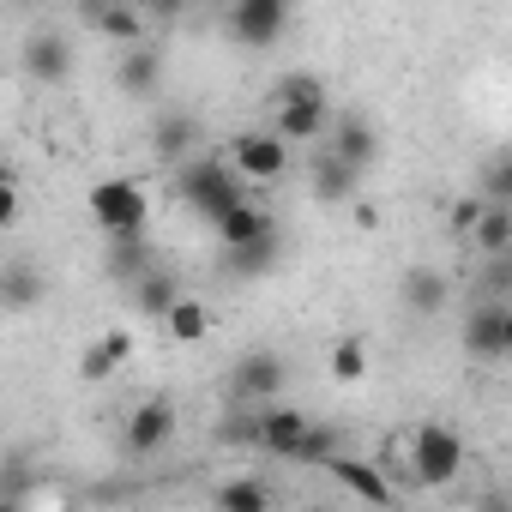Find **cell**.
I'll use <instances>...</instances> for the list:
<instances>
[{
  "mask_svg": "<svg viewBox=\"0 0 512 512\" xmlns=\"http://www.w3.org/2000/svg\"><path fill=\"white\" fill-rule=\"evenodd\" d=\"M181 199H187L211 229H223V223L247 205L241 175H235L229 163H211V157H199V163H187V169H181Z\"/></svg>",
  "mask_w": 512,
  "mask_h": 512,
  "instance_id": "cell-1",
  "label": "cell"
},
{
  "mask_svg": "<svg viewBox=\"0 0 512 512\" xmlns=\"http://www.w3.org/2000/svg\"><path fill=\"white\" fill-rule=\"evenodd\" d=\"M91 223H97L109 241H115V235H145V223H151V199H145V187L127 181V175L97 181V187H91Z\"/></svg>",
  "mask_w": 512,
  "mask_h": 512,
  "instance_id": "cell-2",
  "label": "cell"
},
{
  "mask_svg": "<svg viewBox=\"0 0 512 512\" xmlns=\"http://www.w3.org/2000/svg\"><path fill=\"white\" fill-rule=\"evenodd\" d=\"M229 169L241 181H284L290 175V139L278 127H253V133H235L229 139Z\"/></svg>",
  "mask_w": 512,
  "mask_h": 512,
  "instance_id": "cell-3",
  "label": "cell"
},
{
  "mask_svg": "<svg viewBox=\"0 0 512 512\" xmlns=\"http://www.w3.org/2000/svg\"><path fill=\"white\" fill-rule=\"evenodd\" d=\"M410 470H416V482H428V488L458 482V470H464V440H458V428H446V422L416 428V434H410Z\"/></svg>",
  "mask_w": 512,
  "mask_h": 512,
  "instance_id": "cell-4",
  "label": "cell"
},
{
  "mask_svg": "<svg viewBox=\"0 0 512 512\" xmlns=\"http://www.w3.org/2000/svg\"><path fill=\"white\" fill-rule=\"evenodd\" d=\"M284 31H290V7H284V0H241V7H229V37L241 49H272Z\"/></svg>",
  "mask_w": 512,
  "mask_h": 512,
  "instance_id": "cell-5",
  "label": "cell"
},
{
  "mask_svg": "<svg viewBox=\"0 0 512 512\" xmlns=\"http://www.w3.org/2000/svg\"><path fill=\"white\" fill-rule=\"evenodd\" d=\"M314 428H320V422L302 416V410H266L260 422H247V428H241V440L266 446V452H278V458H302V446H308Z\"/></svg>",
  "mask_w": 512,
  "mask_h": 512,
  "instance_id": "cell-6",
  "label": "cell"
},
{
  "mask_svg": "<svg viewBox=\"0 0 512 512\" xmlns=\"http://www.w3.org/2000/svg\"><path fill=\"white\" fill-rule=\"evenodd\" d=\"M284 380H290V368H284V356H278V350H247V356L229 368L235 398H272Z\"/></svg>",
  "mask_w": 512,
  "mask_h": 512,
  "instance_id": "cell-7",
  "label": "cell"
},
{
  "mask_svg": "<svg viewBox=\"0 0 512 512\" xmlns=\"http://www.w3.org/2000/svg\"><path fill=\"white\" fill-rule=\"evenodd\" d=\"M326 151L362 175V169L380 157V133H374V121H362V115H338V121H332V133H326Z\"/></svg>",
  "mask_w": 512,
  "mask_h": 512,
  "instance_id": "cell-8",
  "label": "cell"
},
{
  "mask_svg": "<svg viewBox=\"0 0 512 512\" xmlns=\"http://www.w3.org/2000/svg\"><path fill=\"white\" fill-rule=\"evenodd\" d=\"M85 25H91L97 37H109L115 49H139V43H151L145 13H139V7H121V0H103V7H91Z\"/></svg>",
  "mask_w": 512,
  "mask_h": 512,
  "instance_id": "cell-9",
  "label": "cell"
},
{
  "mask_svg": "<svg viewBox=\"0 0 512 512\" xmlns=\"http://www.w3.org/2000/svg\"><path fill=\"white\" fill-rule=\"evenodd\" d=\"M326 470H332V482H344L356 500H368V506H392V482H386V470H380V464L338 452V458H326Z\"/></svg>",
  "mask_w": 512,
  "mask_h": 512,
  "instance_id": "cell-10",
  "label": "cell"
},
{
  "mask_svg": "<svg viewBox=\"0 0 512 512\" xmlns=\"http://www.w3.org/2000/svg\"><path fill=\"white\" fill-rule=\"evenodd\" d=\"M169 434H175V404L169 398H145L127 416V446L133 452H157V446H169Z\"/></svg>",
  "mask_w": 512,
  "mask_h": 512,
  "instance_id": "cell-11",
  "label": "cell"
},
{
  "mask_svg": "<svg viewBox=\"0 0 512 512\" xmlns=\"http://www.w3.org/2000/svg\"><path fill=\"white\" fill-rule=\"evenodd\" d=\"M115 85H121L127 97H151V91L163 85V49H151V43H139V49H121Z\"/></svg>",
  "mask_w": 512,
  "mask_h": 512,
  "instance_id": "cell-12",
  "label": "cell"
},
{
  "mask_svg": "<svg viewBox=\"0 0 512 512\" xmlns=\"http://www.w3.org/2000/svg\"><path fill=\"white\" fill-rule=\"evenodd\" d=\"M25 73H31L37 85H61V79L73 73V49H67L61 37H37V43L25 49Z\"/></svg>",
  "mask_w": 512,
  "mask_h": 512,
  "instance_id": "cell-13",
  "label": "cell"
},
{
  "mask_svg": "<svg viewBox=\"0 0 512 512\" xmlns=\"http://www.w3.org/2000/svg\"><path fill=\"white\" fill-rule=\"evenodd\" d=\"M398 290H404V308H410V314H440V308H446V278H440L434 266H410V272L398 278Z\"/></svg>",
  "mask_w": 512,
  "mask_h": 512,
  "instance_id": "cell-14",
  "label": "cell"
},
{
  "mask_svg": "<svg viewBox=\"0 0 512 512\" xmlns=\"http://www.w3.org/2000/svg\"><path fill=\"white\" fill-rule=\"evenodd\" d=\"M464 344H470L476 356H506V308H500V302H482V308L470 314V326H464Z\"/></svg>",
  "mask_w": 512,
  "mask_h": 512,
  "instance_id": "cell-15",
  "label": "cell"
},
{
  "mask_svg": "<svg viewBox=\"0 0 512 512\" xmlns=\"http://www.w3.org/2000/svg\"><path fill=\"white\" fill-rule=\"evenodd\" d=\"M470 247H482V260H506L512 253V211L506 205H482V217L470 229Z\"/></svg>",
  "mask_w": 512,
  "mask_h": 512,
  "instance_id": "cell-16",
  "label": "cell"
},
{
  "mask_svg": "<svg viewBox=\"0 0 512 512\" xmlns=\"http://www.w3.org/2000/svg\"><path fill=\"white\" fill-rule=\"evenodd\" d=\"M217 235H223V247H253V241H272V235H278V223H272V211H266V205H253V199H247V205H241Z\"/></svg>",
  "mask_w": 512,
  "mask_h": 512,
  "instance_id": "cell-17",
  "label": "cell"
},
{
  "mask_svg": "<svg viewBox=\"0 0 512 512\" xmlns=\"http://www.w3.org/2000/svg\"><path fill=\"white\" fill-rule=\"evenodd\" d=\"M211 506L217 512H272V494H266L260 476H229V482H217Z\"/></svg>",
  "mask_w": 512,
  "mask_h": 512,
  "instance_id": "cell-18",
  "label": "cell"
},
{
  "mask_svg": "<svg viewBox=\"0 0 512 512\" xmlns=\"http://www.w3.org/2000/svg\"><path fill=\"white\" fill-rule=\"evenodd\" d=\"M272 103H278V109H332L320 73H284L278 91H272Z\"/></svg>",
  "mask_w": 512,
  "mask_h": 512,
  "instance_id": "cell-19",
  "label": "cell"
},
{
  "mask_svg": "<svg viewBox=\"0 0 512 512\" xmlns=\"http://www.w3.org/2000/svg\"><path fill=\"white\" fill-rule=\"evenodd\" d=\"M163 332H169L175 344H199V338L211 332V308H205L199 296H181V302L163 314Z\"/></svg>",
  "mask_w": 512,
  "mask_h": 512,
  "instance_id": "cell-20",
  "label": "cell"
},
{
  "mask_svg": "<svg viewBox=\"0 0 512 512\" xmlns=\"http://www.w3.org/2000/svg\"><path fill=\"white\" fill-rule=\"evenodd\" d=\"M181 296H187V290H181V284H175V278H169L163 266H151V272H145V278L133 284V302H139L145 314H157V320H163V314H169V308H175Z\"/></svg>",
  "mask_w": 512,
  "mask_h": 512,
  "instance_id": "cell-21",
  "label": "cell"
},
{
  "mask_svg": "<svg viewBox=\"0 0 512 512\" xmlns=\"http://www.w3.org/2000/svg\"><path fill=\"white\" fill-rule=\"evenodd\" d=\"M278 253H284V235L253 241V247H223V266H229V272H241V278H260V272H272V266H278Z\"/></svg>",
  "mask_w": 512,
  "mask_h": 512,
  "instance_id": "cell-22",
  "label": "cell"
},
{
  "mask_svg": "<svg viewBox=\"0 0 512 512\" xmlns=\"http://www.w3.org/2000/svg\"><path fill=\"white\" fill-rule=\"evenodd\" d=\"M109 272L127 278V284H139V278L151 272V247H145V235H115V241H109Z\"/></svg>",
  "mask_w": 512,
  "mask_h": 512,
  "instance_id": "cell-23",
  "label": "cell"
},
{
  "mask_svg": "<svg viewBox=\"0 0 512 512\" xmlns=\"http://www.w3.org/2000/svg\"><path fill=\"white\" fill-rule=\"evenodd\" d=\"M193 139H199V121H193L187 109H175V115H163V121H157V133H151V145H157V157H187V151H193Z\"/></svg>",
  "mask_w": 512,
  "mask_h": 512,
  "instance_id": "cell-24",
  "label": "cell"
},
{
  "mask_svg": "<svg viewBox=\"0 0 512 512\" xmlns=\"http://www.w3.org/2000/svg\"><path fill=\"white\" fill-rule=\"evenodd\" d=\"M0 290H7V308L19 314V308H31V302L43 296V272H37L31 260H7V278H0Z\"/></svg>",
  "mask_w": 512,
  "mask_h": 512,
  "instance_id": "cell-25",
  "label": "cell"
},
{
  "mask_svg": "<svg viewBox=\"0 0 512 512\" xmlns=\"http://www.w3.org/2000/svg\"><path fill=\"white\" fill-rule=\"evenodd\" d=\"M278 133L290 145H308V139L332 133V109H278Z\"/></svg>",
  "mask_w": 512,
  "mask_h": 512,
  "instance_id": "cell-26",
  "label": "cell"
},
{
  "mask_svg": "<svg viewBox=\"0 0 512 512\" xmlns=\"http://www.w3.org/2000/svg\"><path fill=\"white\" fill-rule=\"evenodd\" d=\"M314 193H320V199H350V193H356V169L338 163L332 151H320V163H314Z\"/></svg>",
  "mask_w": 512,
  "mask_h": 512,
  "instance_id": "cell-27",
  "label": "cell"
},
{
  "mask_svg": "<svg viewBox=\"0 0 512 512\" xmlns=\"http://www.w3.org/2000/svg\"><path fill=\"white\" fill-rule=\"evenodd\" d=\"M332 374H338V386H362V380H368V350H362V338H338V344H332Z\"/></svg>",
  "mask_w": 512,
  "mask_h": 512,
  "instance_id": "cell-28",
  "label": "cell"
},
{
  "mask_svg": "<svg viewBox=\"0 0 512 512\" xmlns=\"http://www.w3.org/2000/svg\"><path fill=\"white\" fill-rule=\"evenodd\" d=\"M482 199L488 205H506L512 211V151H500L488 169H482Z\"/></svg>",
  "mask_w": 512,
  "mask_h": 512,
  "instance_id": "cell-29",
  "label": "cell"
},
{
  "mask_svg": "<svg viewBox=\"0 0 512 512\" xmlns=\"http://www.w3.org/2000/svg\"><path fill=\"white\" fill-rule=\"evenodd\" d=\"M103 356H109V362L121 368V362L133 356V332H127V326H115V332H103Z\"/></svg>",
  "mask_w": 512,
  "mask_h": 512,
  "instance_id": "cell-30",
  "label": "cell"
},
{
  "mask_svg": "<svg viewBox=\"0 0 512 512\" xmlns=\"http://www.w3.org/2000/svg\"><path fill=\"white\" fill-rule=\"evenodd\" d=\"M79 368H85V380H109V374H115V362H109V356H103V344H91V350H85V362H79Z\"/></svg>",
  "mask_w": 512,
  "mask_h": 512,
  "instance_id": "cell-31",
  "label": "cell"
},
{
  "mask_svg": "<svg viewBox=\"0 0 512 512\" xmlns=\"http://www.w3.org/2000/svg\"><path fill=\"white\" fill-rule=\"evenodd\" d=\"M476 512H512V500H506V494H494V488H488V494H482V500H476Z\"/></svg>",
  "mask_w": 512,
  "mask_h": 512,
  "instance_id": "cell-32",
  "label": "cell"
},
{
  "mask_svg": "<svg viewBox=\"0 0 512 512\" xmlns=\"http://www.w3.org/2000/svg\"><path fill=\"white\" fill-rule=\"evenodd\" d=\"M0 512H25V506H19V494H7V506H0Z\"/></svg>",
  "mask_w": 512,
  "mask_h": 512,
  "instance_id": "cell-33",
  "label": "cell"
},
{
  "mask_svg": "<svg viewBox=\"0 0 512 512\" xmlns=\"http://www.w3.org/2000/svg\"><path fill=\"white\" fill-rule=\"evenodd\" d=\"M506 356H512V308H506Z\"/></svg>",
  "mask_w": 512,
  "mask_h": 512,
  "instance_id": "cell-34",
  "label": "cell"
}]
</instances>
